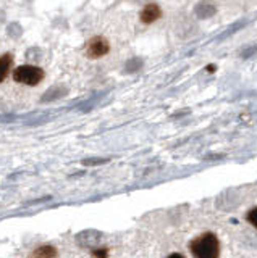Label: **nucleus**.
Listing matches in <instances>:
<instances>
[{"instance_id": "f03ea898", "label": "nucleus", "mask_w": 257, "mask_h": 258, "mask_svg": "<svg viewBox=\"0 0 257 258\" xmlns=\"http://www.w3.org/2000/svg\"><path fill=\"white\" fill-rule=\"evenodd\" d=\"M44 70L34 67V64H21V67L13 70V81L25 86H37L44 79Z\"/></svg>"}, {"instance_id": "7ed1b4c3", "label": "nucleus", "mask_w": 257, "mask_h": 258, "mask_svg": "<svg viewBox=\"0 0 257 258\" xmlns=\"http://www.w3.org/2000/svg\"><path fill=\"white\" fill-rule=\"evenodd\" d=\"M109 52H110V42L104 36H94L92 39H89V42L86 45V56L89 60H99L102 56L109 55Z\"/></svg>"}, {"instance_id": "f257e3e1", "label": "nucleus", "mask_w": 257, "mask_h": 258, "mask_svg": "<svg viewBox=\"0 0 257 258\" xmlns=\"http://www.w3.org/2000/svg\"><path fill=\"white\" fill-rule=\"evenodd\" d=\"M188 248L194 258H220V240L214 232L207 231L192 239Z\"/></svg>"}, {"instance_id": "423d86ee", "label": "nucleus", "mask_w": 257, "mask_h": 258, "mask_svg": "<svg viewBox=\"0 0 257 258\" xmlns=\"http://www.w3.org/2000/svg\"><path fill=\"white\" fill-rule=\"evenodd\" d=\"M12 64H13V55L12 53H4L2 56H0V83H4V81L7 79V76L10 75Z\"/></svg>"}, {"instance_id": "1a4fd4ad", "label": "nucleus", "mask_w": 257, "mask_h": 258, "mask_svg": "<svg viewBox=\"0 0 257 258\" xmlns=\"http://www.w3.org/2000/svg\"><path fill=\"white\" fill-rule=\"evenodd\" d=\"M167 258H186L183 253H180V252H173V253H170Z\"/></svg>"}, {"instance_id": "6e6552de", "label": "nucleus", "mask_w": 257, "mask_h": 258, "mask_svg": "<svg viewBox=\"0 0 257 258\" xmlns=\"http://www.w3.org/2000/svg\"><path fill=\"white\" fill-rule=\"evenodd\" d=\"M94 258H109V248H99V250H94L92 252Z\"/></svg>"}, {"instance_id": "20e7f679", "label": "nucleus", "mask_w": 257, "mask_h": 258, "mask_svg": "<svg viewBox=\"0 0 257 258\" xmlns=\"http://www.w3.org/2000/svg\"><path fill=\"white\" fill-rule=\"evenodd\" d=\"M162 8H160L159 4L156 2H150V4H146L144 5V8L141 10L139 13V20L142 24H152V23H156L159 21L160 18H162Z\"/></svg>"}, {"instance_id": "0eeeda50", "label": "nucleus", "mask_w": 257, "mask_h": 258, "mask_svg": "<svg viewBox=\"0 0 257 258\" xmlns=\"http://www.w3.org/2000/svg\"><path fill=\"white\" fill-rule=\"evenodd\" d=\"M246 221L252 226V228H255L257 229V207H254V208H251L249 212L246 213Z\"/></svg>"}, {"instance_id": "39448f33", "label": "nucleus", "mask_w": 257, "mask_h": 258, "mask_svg": "<svg viewBox=\"0 0 257 258\" xmlns=\"http://www.w3.org/2000/svg\"><path fill=\"white\" fill-rule=\"evenodd\" d=\"M29 258H59V250L49 244L41 245L29 255Z\"/></svg>"}]
</instances>
